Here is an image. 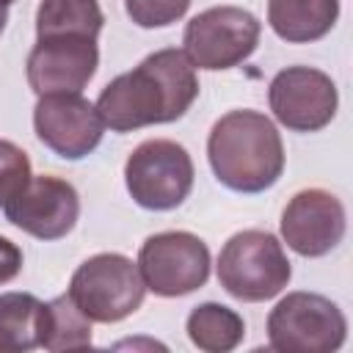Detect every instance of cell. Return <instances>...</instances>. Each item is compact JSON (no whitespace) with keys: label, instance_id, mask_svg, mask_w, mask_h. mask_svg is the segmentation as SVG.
<instances>
[{"label":"cell","instance_id":"obj_6","mask_svg":"<svg viewBox=\"0 0 353 353\" xmlns=\"http://www.w3.org/2000/svg\"><path fill=\"white\" fill-rule=\"evenodd\" d=\"M193 160L188 149L168 138L138 143L124 163V185L132 201L152 212L179 207L193 190Z\"/></svg>","mask_w":353,"mask_h":353},{"label":"cell","instance_id":"obj_1","mask_svg":"<svg viewBox=\"0 0 353 353\" xmlns=\"http://www.w3.org/2000/svg\"><path fill=\"white\" fill-rule=\"evenodd\" d=\"M199 88L190 58L176 47H165L146 55L135 69L113 77L99 91L94 108L113 132H132L182 119L196 102Z\"/></svg>","mask_w":353,"mask_h":353},{"label":"cell","instance_id":"obj_18","mask_svg":"<svg viewBox=\"0 0 353 353\" xmlns=\"http://www.w3.org/2000/svg\"><path fill=\"white\" fill-rule=\"evenodd\" d=\"M91 345V320L74 306L69 295H58L44 303L39 347L44 350H69Z\"/></svg>","mask_w":353,"mask_h":353},{"label":"cell","instance_id":"obj_17","mask_svg":"<svg viewBox=\"0 0 353 353\" xmlns=\"http://www.w3.org/2000/svg\"><path fill=\"white\" fill-rule=\"evenodd\" d=\"M105 25L99 0H39L36 39L44 36H88L97 39Z\"/></svg>","mask_w":353,"mask_h":353},{"label":"cell","instance_id":"obj_5","mask_svg":"<svg viewBox=\"0 0 353 353\" xmlns=\"http://www.w3.org/2000/svg\"><path fill=\"white\" fill-rule=\"evenodd\" d=\"M345 336V312L320 292H287L268 314V342L279 353H334Z\"/></svg>","mask_w":353,"mask_h":353},{"label":"cell","instance_id":"obj_3","mask_svg":"<svg viewBox=\"0 0 353 353\" xmlns=\"http://www.w3.org/2000/svg\"><path fill=\"white\" fill-rule=\"evenodd\" d=\"M292 279V265L276 234L265 229H243L232 234L218 254L221 287L245 303L276 298Z\"/></svg>","mask_w":353,"mask_h":353},{"label":"cell","instance_id":"obj_23","mask_svg":"<svg viewBox=\"0 0 353 353\" xmlns=\"http://www.w3.org/2000/svg\"><path fill=\"white\" fill-rule=\"evenodd\" d=\"M11 3H14V0H0V6H6V8H8Z\"/></svg>","mask_w":353,"mask_h":353},{"label":"cell","instance_id":"obj_2","mask_svg":"<svg viewBox=\"0 0 353 353\" xmlns=\"http://www.w3.org/2000/svg\"><path fill=\"white\" fill-rule=\"evenodd\" d=\"M207 160L215 179L234 193H262L284 174V143L276 124L259 110H229L207 135Z\"/></svg>","mask_w":353,"mask_h":353},{"label":"cell","instance_id":"obj_4","mask_svg":"<svg viewBox=\"0 0 353 353\" xmlns=\"http://www.w3.org/2000/svg\"><path fill=\"white\" fill-rule=\"evenodd\" d=\"M66 295L91 323H119L141 309L146 284L138 262L116 251H102L77 265Z\"/></svg>","mask_w":353,"mask_h":353},{"label":"cell","instance_id":"obj_9","mask_svg":"<svg viewBox=\"0 0 353 353\" xmlns=\"http://www.w3.org/2000/svg\"><path fill=\"white\" fill-rule=\"evenodd\" d=\"M268 102L279 124L292 132H317L328 127L339 108L336 83L314 66H287L276 72Z\"/></svg>","mask_w":353,"mask_h":353},{"label":"cell","instance_id":"obj_22","mask_svg":"<svg viewBox=\"0 0 353 353\" xmlns=\"http://www.w3.org/2000/svg\"><path fill=\"white\" fill-rule=\"evenodd\" d=\"M6 22H8V8H6V6H0V33L6 30Z\"/></svg>","mask_w":353,"mask_h":353},{"label":"cell","instance_id":"obj_13","mask_svg":"<svg viewBox=\"0 0 353 353\" xmlns=\"http://www.w3.org/2000/svg\"><path fill=\"white\" fill-rule=\"evenodd\" d=\"M347 229V215L342 201L323 188L298 190L281 212V237L287 248L301 256H325L331 254Z\"/></svg>","mask_w":353,"mask_h":353},{"label":"cell","instance_id":"obj_16","mask_svg":"<svg viewBox=\"0 0 353 353\" xmlns=\"http://www.w3.org/2000/svg\"><path fill=\"white\" fill-rule=\"evenodd\" d=\"M44 301L30 292H0V353L39 347Z\"/></svg>","mask_w":353,"mask_h":353},{"label":"cell","instance_id":"obj_12","mask_svg":"<svg viewBox=\"0 0 353 353\" xmlns=\"http://www.w3.org/2000/svg\"><path fill=\"white\" fill-rule=\"evenodd\" d=\"M33 130L39 141L63 160L88 157L105 135L97 108L80 94H47L33 108Z\"/></svg>","mask_w":353,"mask_h":353},{"label":"cell","instance_id":"obj_15","mask_svg":"<svg viewBox=\"0 0 353 353\" xmlns=\"http://www.w3.org/2000/svg\"><path fill=\"white\" fill-rule=\"evenodd\" d=\"M185 331L190 336V342L204 350V353H226L234 350L243 336H245V320L215 301L199 303L190 309L188 320H185Z\"/></svg>","mask_w":353,"mask_h":353},{"label":"cell","instance_id":"obj_19","mask_svg":"<svg viewBox=\"0 0 353 353\" xmlns=\"http://www.w3.org/2000/svg\"><path fill=\"white\" fill-rule=\"evenodd\" d=\"M124 8L138 28H165L188 14L190 0H124Z\"/></svg>","mask_w":353,"mask_h":353},{"label":"cell","instance_id":"obj_8","mask_svg":"<svg viewBox=\"0 0 353 353\" xmlns=\"http://www.w3.org/2000/svg\"><path fill=\"white\" fill-rule=\"evenodd\" d=\"M210 248L193 232H157L141 243L138 270L149 292L160 298L190 295L210 279Z\"/></svg>","mask_w":353,"mask_h":353},{"label":"cell","instance_id":"obj_20","mask_svg":"<svg viewBox=\"0 0 353 353\" xmlns=\"http://www.w3.org/2000/svg\"><path fill=\"white\" fill-rule=\"evenodd\" d=\"M30 157L17 143L0 138V207L30 179Z\"/></svg>","mask_w":353,"mask_h":353},{"label":"cell","instance_id":"obj_21","mask_svg":"<svg viewBox=\"0 0 353 353\" xmlns=\"http://www.w3.org/2000/svg\"><path fill=\"white\" fill-rule=\"evenodd\" d=\"M22 270V248L0 234V284H8Z\"/></svg>","mask_w":353,"mask_h":353},{"label":"cell","instance_id":"obj_7","mask_svg":"<svg viewBox=\"0 0 353 353\" xmlns=\"http://www.w3.org/2000/svg\"><path fill=\"white\" fill-rule=\"evenodd\" d=\"M262 22L240 6H212L196 14L182 33V52L196 69L221 72L248 61L259 44Z\"/></svg>","mask_w":353,"mask_h":353},{"label":"cell","instance_id":"obj_14","mask_svg":"<svg viewBox=\"0 0 353 353\" xmlns=\"http://www.w3.org/2000/svg\"><path fill=\"white\" fill-rule=\"evenodd\" d=\"M339 0H268V25L287 44H309L331 33Z\"/></svg>","mask_w":353,"mask_h":353},{"label":"cell","instance_id":"obj_11","mask_svg":"<svg viewBox=\"0 0 353 353\" xmlns=\"http://www.w3.org/2000/svg\"><path fill=\"white\" fill-rule=\"evenodd\" d=\"M99 66L97 39L88 36H44L36 39L25 74L33 94H80Z\"/></svg>","mask_w":353,"mask_h":353},{"label":"cell","instance_id":"obj_10","mask_svg":"<svg viewBox=\"0 0 353 353\" xmlns=\"http://www.w3.org/2000/svg\"><path fill=\"white\" fill-rule=\"evenodd\" d=\"M6 221L36 240L66 237L80 218V196L61 176H30L6 204Z\"/></svg>","mask_w":353,"mask_h":353}]
</instances>
